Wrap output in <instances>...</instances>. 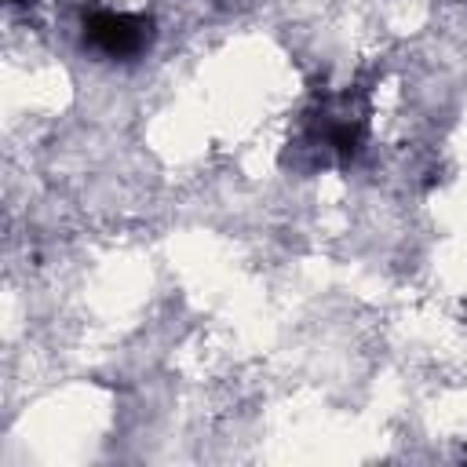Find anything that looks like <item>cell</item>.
Wrapping results in <instances>:
<instances>
[{
  "mask_svg": "<svg viewBox=\"0 0 467 467\" xmlns=\"http://www.w3.org/2000/svg\"><path fill=\"white\" fill-rule=\"evenodd\" d=\"M146 29H150L146 18L120 15V11H99V15L88 18V40H91V47H99L109 58L139 55L142 44H146Z\"/></svg>",
  "mask_w": 467,
  "mask_h": 467,
  "instance_id": "1",
  "label": "cell"
}]
</instances>
